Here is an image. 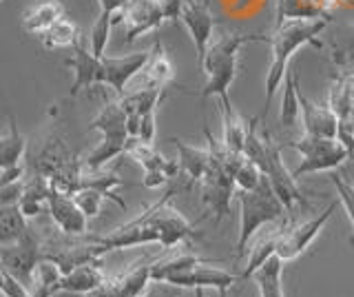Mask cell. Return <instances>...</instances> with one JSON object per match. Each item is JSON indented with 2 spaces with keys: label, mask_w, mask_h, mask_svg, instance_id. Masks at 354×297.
<instances>
[{
  "label": "cell",
  "mask_w": 354,
  "mask_h": 297,
  "mask_svg": "<svg viewBox=\"0 0 354 297\" xmlns=\"http://www.w3.org/2000/svg\"><path fill=\"white\" fill-rule=\"evenodd\" d=\"M332 23V18H290L283 20L281 25H274L270 36V67L263 84V114L270 109V100L274 98L279 84L283 82L288 73V60L292 53L304 47L313 45L317 49H324V42L319 40V34Z\"/></svg>",
  "instance_id": "6da1fadb"
},
{
  "label": "cell",
  "mask_w": 354,
  "mask_h": 297,
  "mask_svg": "<svg viewBox=\"0 0 354 297\" xmlns=\"http://www.w3.org/2000/svg\"><path fill=\"white\" fill-rule=\"evenodd\" d=\"M248 42H270V36L261 34H224L219 38H213L208 42L206 53L199 67L206 75V84L202 89V100L215 96L226 98L232 80L237 75V56L239 49Z\"/></svg>",
  "instance_id": "7a4b0ae2"
},
{
  "label": "cell",
  "mask_w": 354,
  "mask_h": 297,
  "mask_svg": "<svg viewBox=\"0 0 354 297\" xmlns=\"http://www.w3.org/2000/svg\"><path fill=\"white\" fill-rule=\"evenodd\" d=\"M235 197L239 202V235L235 253L243 255L250 244V240L259 233V228L281 219L286 213V206L279 197L274 195L268 180H261V184L252 191H235Z\"/></svg>",
  "instance_id": "3957f363"
},
{
  "label": "cell",
  "mask_w": 354,
  "mask_h": 297,
  "mask_svg": "<svg viewBox=\"0 0 354 297\" xmlns=\"http://www.w3.org/2000/svg\"><path fill=\"white\" fill-rule=\"evenodd\" d=\"M286 147L295 149L301 156V164L295 169V178H301L306 173L335 171L352 158L350 149L339 138H317L304 134V138L288 142Z\"/></svg>",
  "instance_id": "277c9868"
},
{
  "label": "cell",
  "mask_w": 354,
  "mask_h": 297,
  "mask_svg": "<svg viewBox=\"0 0 354 297\" xmlns=\"http://www.w3.org/2000/svg\"><path fill=\"white\" fill-rule=\"evenodd\" d=\"M261 136H263V156L257 167L261 169L263 178L270 182L274 195L281 200L286 211H290L292 206H308L306 195L301 189H299L295 173L288 171L281 160V147L272 140L270 131L263 129Z\"/></svg>",
  "instance_id": "5b68a950"
},
{
  "label": "cell",
  "mask_w": 354,
  "mask_h": 297,
  "mask_svg": "<svg viewBox=\"0 0 354 297\" xmlns=\"http://www.w3.org/2000/svg\"><path fill=\"white\" fill-rule=\"evenodd\" d=\"M153 204L142 211L138 217H133L131 222L122 224L113 231H109L106 235H86L88 240L97 244L100 253H109V251H120V249H133V246H144V244H158L160 233L153 224Z\"/></svg>",
  "instance_id": "8992f818"
},
{
  "label": "cell",
  "mask_w": 354,
  "mask_h": 297,
  "mask_svg": "<svg viewBox=\"0 0 354 297\" xmlns=\"http://www.w3.org/2000/svg\"><path fill=\"white\" fill-rule=\"evenodd\" d=\"M199 184H202V204L208 208V213L215 215L219 224L230 213V202L237 191L232 171L210 153V164Z\"/></svg>",
  "instance_id": "52a82bcc"
},
{
  "label": "cell",
  "mask_w": 354,
  "mask_h": 297,
  "mask_svg": "<svg viewBox=\"0 0 354 297\" xmlns=\"http://www.w3.org/2000/svg\"><path fill=\"white\" fill-rule=\"evenodd\" d=\"M0 260L7 273L14 275L25 286L33 284V273H36L40 260H44L42 240L36 235V231L29 228L16 244L0 246Z\"/></svg>",
  "instance_id": "ba28073f"
},
{
  "label": "cell",
  "mask_w": 354,
  "mask_h": 297,
  "mask_svg": "<svg viewBox=\"0 0 354 297\" xmlns=\"http://www.w3.org/2000/svg\"><path fill=\"white\" fill-rule=\"evenodd\" d=\"M221 262L213 260L206 264H199V267L184 271V273H175L169 275L164 280V284H171L175 289H215L219 295L224 297L230 286H235L239 282V275L230 273L228 269L219 267Z\"/></svg>",
  "instance_id": "9c48e42d"
},
{
  "label": "cell",
  "mask_w": 354,
  "mask_h": 297,
  "mask_svg": "<svg viewBox=\"0 0 354 297\" xmlns=\"http://www.w3.org/2000/svg\"><path fill=\"white\" fill-rule=\"evenodd\" d=\"M115 20L124 23V42L131 45L140 36L160 29L166 16L162 0H129L127 7L115 16Z\"/></svg>",
  "instance_id": "30bf717a"
},
{
  "label": "cell",
  "mask_w": 354,
  "mask_h": 297,
  "mask_svg": "<svg viewBox=\"0 0 354 297\" xmlns=\"http://www.w3.org/2000/svg\"><path fill=\"white\" fill-rule=\"evenodd\" d=\"M337 206H339L337 202H332V204H328V208L324 213H319L310 219H304V222L292 224V226L286 224L279 249H277V255H279L283 262H290V260L301 255V253L317 240V235L321 233V231H324V226L328 224L332 213L337 211Z\"/></svg>",
  "instance_id": "8fae6325"
},
{
  "label": "cell",
  "mask_w": 354,
  "mask_h": 297,
  "mask_svg": "<svg viewBox=\"0 0 354 297\" xmlns=\"http://www.w3.org/2000/svg\"><path fill=\"white\" fill-rule=\"evenodd\" d=\"M153 262L149 258H142L138 262H133L131 267L115 275V278H106V282L95 289L91 295L93 297H140L147 293L151 284V269Z\"/></svg>",
  "instance_id": "7c38bea8"
},
{
  "label": "cell",
  "mask_w": 354,
  "mask_h": 297,
  "mask_svg": "<svg viewBox=\"0 0 354 297\" xmlns=\"http://www.w3.org/2000/svg\"><path fill=\"white\" fill-rule=\"evenodd\" d=\"M151 58V51H136L127 56H104L100 58L102 62V84L111 87L120 98L127 93V84L136 78L142 69L147 67Z\"/></svg>",
  "instance_id": "4fadbf2b"
},
{
  "label": "cell",
  "mask_w": 354,
  "mask_h": 297,
  "mask_svg": "<svg viewBox=\"0 0 354 297\" xmlns=\"http://www.w3.org/2000/svg\"><path fill=\"white\" fill-rule=\"evenodd\" d=\"M71 58H66L64 64L73 71V82L69 96L75 98L80 91L91 89V87L102 84V62L97 56H93V51L84 45V40H80L71 49Z\"/></svg>",
  "instance_id": "5bb4252c"
},
{
  "label": "cell",
  "mask_w": 354,
  "mask_h": 297,
  "mask_svg": "<svg viewBox=\"0 0 354 297\" xmlns=\"http://www.w3.org/2000/svg\"><path fill=\"white\" fill-rule=\"evenodd\" d=\"M47 211L53 219V224L58 226L66 237H84L88 217L80 211V206L75 204L73 195H66L60 191L49 193L47 200Z\"/></svg>",
  "instance_id": "9a60e30c"
},
{
  "label": "cell",
  "mask_w": 354,
  "mask_h": 297,
  "mask_svg": "<svg viewBox=\"0 0 354 297\" xmlns=\"http://www.w3.org/2000/svg\"><path fill=\"white\" fill-rule=\"evenodd\" d=\"M180 20L186 25L188 36H191L195 51H197V60L202 62L208 42L213 40V31H215V18L210 14V9L202 0H184L182 5V16Z\"/></svg>",
  "instance_id": "2e32d148"
},
{
  "label": "cell",
  "mask_w": 354,
  "mask_h": 297,
  "mask_svg": "<svg viewBox=\"0 0 354 297\" xmlns=\"http://www.w3.org/2000/svg\"><path fill=\"white\" fill-rule=\"evenodd\" d=\"M299 109H301L304 134L317 138H339V116L332 111L330 105H317L299 87Z\"/></svg>",
  "instance_id": "e0dca14e"
},
{
  "label": "cell",
  "mask_w": 354,
  "mask_h": 297,
  "mask_svg": "<svg viewBox=\"0 0 354 297\" xmlns=\"http://www.w3.org/2000/svg\"><path fill=\"white\" fill-rule=\"evenodd\" d=\"M75 160L77 158L71 153V149L66 147V142L62 138H49L36 151V156H33L31 171L38 175H44V178H53L55 173H60Z\"/></svg>",
  "instance_id": "ac0fdd59"
},
{
  "label": "cell",
  "mask_w": 354,
  "mask_h": 297,
  "mask_svg": "<svg viewBox=\"0 0 354 297\" xmlns=\"http://www.w3.org/2000/svg\"><path fill=\"white\" fill-rule=\"evenodd\" d=\"M106 282V273L102 269V260H91L84 262L80 267H75L60 280V291L73 293V295H86L93 293Z\"/></svg>",
  "instance_id": "d6986e66"
},
{
  "label": "cell",
  "mask_w": 354,
  "mask_h": 297,
  "mask_svg": "<svg viewBox=\"0 0 354 297\" xmlns=\"http://www.w3.org/2000/svg\"><path fill=\"white\" fill-rule=\"evenodd\" d=\"M64 5L60 0H36L22 12V29L31 36H42L44 31L51 29L60 18H64Z\"/></svg>",
  "instance_id": "ffe728a7"
},
{
  "label": "cell",
  "mask_w": 354,
  "mask_h": 297,
  "mask_svg": "<svg viewBox=\"0 0 354 297\" xmlns=\"http://www.w3.org/2000/svg\"><path fill=\"white\" fill-rule=\"evenodd\" d=\"M283 228H274V231H268V233L263 235H254L248 244V260H246V267H243L239 280H252V275L257 273L266 262H268L272 255H277V249H279V242H281V235H283Z\"/></svg>",
  "instance_id": "44dd1931"
},
{
  "label": "cell",
  "mask_w": 354,
  "mask_h": 297,
  "mask_svg": "<svg viewBox=\"0 0 354 297\" xmlns=\"http://www.w3.org/2000/svg\"><path fill=\"white\" fill-rule=\"evenodd\" d=\"M337 0H277L274 25H281L290 18H332L330 9Z\"/></svg>",
  "instance_id": "7402d4cb"
},
{
  "label": "cell",
  "mask_w": 354,
  "mask_h": 297,
  "mask_svg": "<svg viewBox=\"0 0 354 297\" xmlns=\"http://www.w3.org/2000/svg\"><path fill=\"white\" fill-rule=\"evenodd\" d=\"M173 145L177 149V156H180V171L184 178L193 184H199L204 178V173L210 164V151L202 149V147H193L188 142L180 140V138H173Z\"/></svg>",
  "instance_id": "603a6c76"
},
{
  "label": "cell",
  "mask_w": 354,
  "mask_h": 297,
  "mask_svg": "<svg viewBox=\"0 0 354 297\" xmlns=\"http://www.w3.org/2000/svg\"><path fill=\"white\" fill-rule=\"evenodd\" d=\"M127 111L124 107H122L120 100L115 102H106L102 109H100V114L91 120V125L88 129L91 131H100L102 138H115V140H129V129H127Z\"/></svg>",
  "instance_id": "cb8c5ba5"
},
{
  "label": "cell",
  "mask_w": 354,
  "mask_h": 297,
  "mask_svg": "<svg viewBox=\"0 0 354 297\" xmlns=\"http://www.w3.org/2000/svg\"><path fill=\"white\" fill-rule=\"evenodd\" d=\"M142 75H144L142 87H158V89H164V87L173 80L175 69L160 40H155V45L151 49V58L147 62V67L142 69Z\"/></svg>",
  "instance_id": "d4e9b609"
},
{
  "label": "cell",
  "mask_w": 354,
  "mask_h": 297,
  "mask_svg": "<svg viewBox=\"0 0 354 297\" xmlns=\"http://www.w3.org/2000/svg\"><path fill=\"white\" fill-rule=\"evenodd\" d=\"M219 105H221V120H224V138H221V142L230 151L241 153L248 136V123H243V118L232 109L228 96L219 98Z\"/></svg>",
  "instance_id": "484cf974"
},
{
  "label": "cell",
  "mask_w": 354,
  "mask_h": 297,
  "mask_svg": "<svg viewBox=\"0 0 354 297\" xmlns=\"http://www.w3.org/2000/svg\"><path fill=\"white\" fill-rule=\"evenodd\" d=\"M27 153V140L18 131L14 116H9V129L0 131V169L20 164Z\"/></svg>",
  "instance_id": "4316f807"
},
{
  "label": "cell",
  "mask_w": 354,
  "mask_h": 297,
  "mask_svg": "<svg viewBox=\"0 0 354 297\" xmlns=\"http://www.w3.org/2000/svg\"><path fill=\"white\" fill-rule=\"evenodd\" d=\"M328 105L339 116V123L354 118V75H339L332 82Z\"/></svg>",
  "instance_id": "83f0119b"
},
{
  "label": "cell",
  "mask_w": 354,
  "mask_h": 297,
  "mask_svg": "<svg viewBox=\"0 0 354 297\" xmlns=\"http://www.w3.org/2000/svg\"><path fill=\"white\" fill-rule=\"evenodd\" d=\"M29 228V219L18 204H0V246L16 244Z\"/></svg>",
  "instance_id": "f1b7e54d"
},
{
  "label": "cell",
  "mask_w": 354,
  "mask_h": 297,
  "mask_svg": "<svg viewBox=\"0 0 354 297\" xmlns=\"http://www.w3.org/2000/svg\"><path fill=\"white\" fill-rule=\"evenodd\" d=\"M283 264L286 262L279 255H272L257 273L252 275V280H254V284H257L261 297H286L283 284H281Z\"/></svg>",
  "instance_id": "f546056e"
},
{
  "label": "cell",
  "mask_w": 354,
  "mask_h": 297,
  "mask_svg": "<svg viewBox=\"0 0 354 297\" xmlns=\"http://www.w3.org/2000/svg\"><path fill=\"white\" fill-rule=\"evenodd\" d=\"M164 98V89H158V87H140V89L124 93L120 98L122 107L129 116H144L149 111H155L158 105Z\"/></svg>",
  "instance_id": "4dcf8cb0"
},
{
  "label": "cell",
  "mask_w": 354,
  "mask_h": 297,
  "mask_svg": "<svg viewBox=\"0 0 354 297\" xmlns=\"http://www.w3.org/2000/svg\"><path fill=\"white\" fill-rule=\"evenodd\" d=\"M40 40L47 49H66V47L73 49L77 42L82 40V36H80V29H77V25L73 23V20L69 16H64L51 29L44 31V34L40 36Z\"/></svg>",
  "instance_id": "1f68e13d"
},
{
  "label": "cell",
  "mask_w": 354,
  "mask_h": 297,
  "mask_svg": "<svg viewBox=\"0 0 354 297\" xmlns=\"http://www.w3.org/2000/svg\"><path fill=\"white\" fill-rule=\"evenodd\" d=\"M127 142L129 140H115V138H102L97 142V147L88 153V156L82 158V167L86 171H100L109 164L111 160H115L120 156H124V149H127Z\"/></svg>",
  "instance_id": "d6a6232c"
},
{
  "label": "cell",
  "mask_w": 354,
  "mask_h": 297,
  "mask_svg": "<svg viewBox=\"0 0 354 297\" xmlns=\"http://www.w3.org/2000/svg\"><path fill=\"white\" fill-rule=\"evenodd\" d=\"M299 80H297V73L288 69L286 78H283V98H281V109H279V123L283 127H292L297 123L299 114Z\"/></svg>",
  "instance_id": "836d02e7"
},
{
  "label": "cell",
  "mask_w": 354,
  "mask_h": 297,
  "mask_svg": "<svg viewBox=\"0 0 354 297\" xmlns=\"http://www.w3.org/2000/svg\"><path fill=\"white\" fill-rule=\"evenodd\" d=\"M113 23H115V16L111 12H104V9H100V16L95 18V23L91 27V36H88V49L93 51V56L97 58L104 56Z\"/></svg>",
  "instance_id": "e575fe53"
},
{
  "label": "cell",
  "mask_w": 354,
  "mask_h": 297,
  "mask_svg": "<svg viewBox=\"0 0 354 297\" xmlns=\"http://www.w3.org/2000/svg\"><path fill=\"white\" fill-rule=\"evenodd\" d=\"M330 182L335 184L337 195H339V202L343 204V208H346V213H348V217H350V224H352L350 244L354 246V184L346 178V175H341V173H337V171H332Z\"/></svg>",
  "instance_id": "d590c367"
},
{
  "label": "cell",
  "mask_w": 354,
  "mask_h": 297,
  "mask_svg": "<svg viewBox=\"0 0 354 297\" xmlns=\"http://www.w3.org/2000/svg\"><path fill=\"white\" fill-rule=\"evenodd\" d=\"M261 180H263L261 169L252 160H248L246 156H243L241 162L237 164V169H235V186L239 191H252L261 184Z\"/></svg>",
  "instance_id": "8d00e7d4"
},
{
  "label": "cell",
  "mask_w": 354,
  "mask_h": 297,
  "mask_svg": "<svg viewBox=\"0 0 354 297\" xmlns=\"http://www.w3.org/2000/svg\"><path fill=\"white\" fill-rule=\"evenodd\" d=\"M73 200L75 204L80 206V211L91 219V217H97L100 211H102V202L106 200L104 193H100L97 189H91V186H82L80 191L73 193Z\"/></svg>",
  "instance_id": "74e56055"
},
{
  "label": "cell",
  "mask_w": 354,
  "mask_h": 297,
  "mask_svg": "<svg viewBox=\"0 0 354 297\" xmlns=\"http://www.w3.org/2000/svg\"><path fill=\"white\" fill-rule=\"evenodd\" d=\"M158 111V109H155ZM155 111H149L144 114L142 120H140V131H138V138L142 142H149V145H153L155 140V131H158V127H155Z\"/></svg>",
  "instance_id": "f35d334b"
},
{
  "label": "cell",
  "mask_w": 354,
  "mask_h": 297,
  "mask_svg": "<svg viewBox=\"0 0 354 297\" xmlns=\"http://www.w3.org/2000/svg\"><path fill=\"white\" fill-rule=\"evenodd\" d=\"M173 178L166 171H160V169H151V171H144V180H142V186H147V189H160V186L169 184Z\"/></svg>",
  "instance_id": "ab89813d"
},
{
  "label": "cell",
  "mask_w": 354,
  "mask_h": 297,
  "mask_svg": "<svg viewBox=\"0 0 354 297\" xmlns=\"http://www.w3.org/2000/svg\"><path fill=\"white\" fill-rule=\"evenodd\" d=\"M182 5H184V0H162V7H164V16H166V20H171V23H180Z\"/></svg>",
  "instance_id": "60d3db41"
},
{
  "label": "cell",
  "mask_w": 354,
  "mask_h": 297,
  "mask_svg": "<svg viewBox=\"0 0 354 297\" xmlns=\"http://www.w3.org/2000/svg\"><path fill=\"white\" fill-rule=\"evenodd\" d=\"M153 284H155L153 289H149L147 293L140 295V297H177L175 286L164 284V282H153Z\"/></svg>",
  "instance_id": "b9f144b4"
},
{
  "label": "cell",
  "mask_w": 354,
  "mask_h": 297,
  "mask_svg": "<svg viewBox=\"0 0 354 297\" xmlns=\"http://www.w3.org/2000/svg\"><path fill=\"white\" fill-rule=\"evenodd\" d=\"M127 3H129V0H97L100 9H104V12H111L113 16H118L122 9L127 7Z\"/></svg>",
  "instance_id": "7bdbcfd3"
},
{
  "label": "cell",
  "mask_w": 354,
  "mask_h": 297,
  "mask_svg": "<svg viewBox=\"0 0 354 297\" xmlns=\"http://www.w3.org/2000/svg\"><path fill=\"white\" fill-rule=\"evenodd\" d=\"M5 275H7V271L3 267V260H0V293H3V289H5Z\"/></svg>",
  "instance_id": "ee69618b"
},
{
  "label": "cell",
  "mask_w": 354,
  "mask_h": 297,
  "mask_svg": "<svg viewBox=\"0 0 354 297\" xmlns=\"http://www.w3.org/2000/svg\"><path fill=\"white\" fill-rule=\"evenodd\" d=\"M348 58H354V42H352V45H350V49H348V53H346V56H343L341 60H348Z\"/></svg>",
  "instance_id": "f6af8a7d"
},
{
  "label": "cell",
  "mask_w": 354,
  "mask_h": 297,
  "mask_svg": "<svg viewBox=\"0 0 354 297\" xmlns=\"http://www.w3.org/2000/svg\"><path fill=\"white\" fill-rule=\"evenodd\" d=\"M206 289H195V297H206Z\"/></svg>",
  "instance_id": "bcb514c9"
},
{
  "label": "cell",
  "mask_w": 354,
  "mask_h": 297,
  "mask_svg": "<svg viewBox=\"0 0 354 297\" xmlns=\"http://www.w3.org/2000/svg\"><path fill=\"white\" fill-rule=\"evenodd\" d=\"M77 297H93L91 293H86V295H77Z\"/></svg>",
  "instance_id": "7dc6e473"
}]
</instances>
